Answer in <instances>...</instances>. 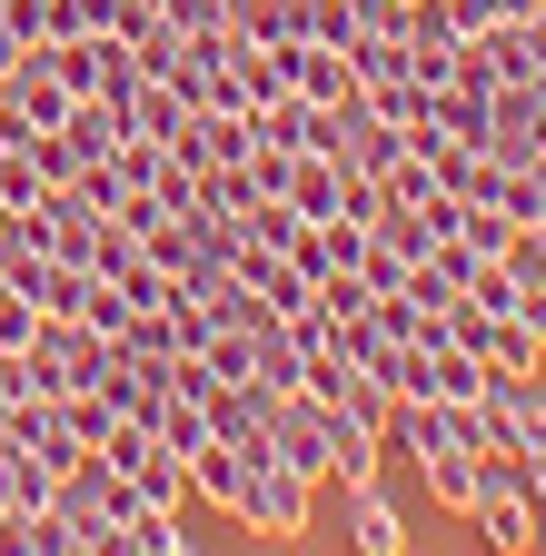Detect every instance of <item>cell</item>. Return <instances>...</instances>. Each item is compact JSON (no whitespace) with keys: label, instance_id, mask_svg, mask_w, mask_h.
<instances>
[{"label":"cell","instance_id":"obj_14","mask_svg":"<svg viewBox=\"0 0 546 556\" xmlns=\"http://www.w3.org/2000/svg\"><path fill=\"white\" fill-rule=\"evenodd\" d=\"M229 30L249 50H279V40H299V0H229Z\"/></svg>","mask_w":546,"mask_h":556},{"label":"cell","instance_id":"obj_18","mask_svg":"<svg viewBox=\"0 0 546 556\" xmlns=\"http://www.w3.org/2000/svg\"><path fill=\"white\" fill-rule=\"evenodd\" d=\"M457 239H467L477 258H507V249H517V208H467Z\"/></svg>","mask_w":546,"mask_h":556},{"label":"cell","instance_id":"obj_23","mask_svg":"<svg viewBox=\"0 0 546 556\" xmlns=\"http://www.w3.org/2000/svg\"><path fill=\"white\" fill-rule=\"evenodd\" d=\"M526 486H536V507H546V447H536V457H526Z\"/></svg>","mask_w":546,"mask_h":556},{"label":"cell","instance_id":"obj_8","mask_svg":"<svg viewBox=\"0 0 546 556\" xmlns=\"http://www.w3.org/2000/svg\"><path fill=\"white\" fill-rule=\"evenodd\" d=\"M189 546H199V536H189V517H179V507H129L110 556H189Z\"/></svg>","mask_w":546,"mask_h":556},{"label":"cell","instance_id":"obj_7","mask_svg":"<svg viewBox=\"0 0 546 556\" xmlns=\"http://www.w3.org/2000/svg\"><path fill=\"white\" fill-rule=\"evenodd\" d=\"M477 536H487L497 556L546 546V507H536V486H517V497H487V507H477Z\"/></svg>","mask_w":546,"mask_h":556},{"label":"cell","instance_id":"obj_6","mask_svg":"<svg viewBox=\"0 0 546 556\" xmlns=\"http://www.w3.org/2000/svg\"><path fill=\"white\" fill-rule=\"evenodd\" d=\"M199 407H209V438H229L239 457L268 447V388H209Z\"/></svg>","mask_w":546,"mask_h":556},{"label":"cell","instance_id":"obj_12","mask_svg":"<svg viewBox=\"0 0 546 556\" xmlns=\"http://www.w3.org/2000/svg\"><path fill=\"white\" fill-rule=\"evenodd\" d=\"M348 90H358V70H348V50H318V40H299V100L338 110Z\"/></svg>","mask_w":546,"mask_h":556},{"label":"cell","instance_id":"obj_15","mask_svg":"<svg viewBox=\"0 0 546 556\" xmlns=\"http://www.w3.org/2000/svg\"><path fill=\"white\" fill-rule=\"evenodd\" d=\"M189 497L199 507H239V447L229 438H209V447L189 457Z\"/></svg>","mask_w":546,"mask_h":556},{"label":"cell","instance_id":"obj_24","mask_svg":"<svg viewBox=\"0 0 546 556\" xmlns=\"http://www.w3.org/2000/svg\"><path fill=\"white\" fill-rule=\"evenodd\" d=\"M536 249H546V219H536Z\"/></svg>","mask_w":546,"mask_h":556},{"label":"cell","instance_id":"obj_1","mask_svg":"<svg viewBox=\"0 0 546 556\" xmlns=\"http://www.w3.org/2000/svg\"><path fill=\"white\" fill-rule=\"evenodd\" d=\"M249 536H308V517H318V477H299L289 457H239V507H229Z\"/></svg>","mask_w":546,"mask_h":556},{"label":"cell","instance_id":"obj_10","mask_svg":"<svg viewBox=\"0 0 546 556\" xmlns=\"http://www.w3.org/2000/svg\"><path fill=\"white\" fill-rule=\"evenodd\" d=\"M348 536H358L368 556H397V546H407V517H397L388 486H348Z\"/></svg>","mask_w":546,"mask_h":556},{"label":"cell","instance_id":"obj_5","mask_svg":"<svg viewBox=\"0 0 546 556\" xmlns=\"http://www.w3.org/2000/svg\"><path fill=\"white\" fill-rule=\"evenodd\" d=\"M90 388H100L119 417H160V407H169V358H140V348H110Z\"/></svg>","mask_w":546,"mask_h":556},{"label":"cell","instance_id":"obj_22","mask_svg":"<svg viewBox=\"0 0 546 556\" xmlns=\"http://www.w3.org/2000/svg\"><path fill=\"white\" fill-rule=\"evenodd\" d=\"M11 60H30V40H21L11 21H0V70H11Z\"/></svg>","mask_w":546,"mask_h":556},{"label":"cell","instance_id":"obj_16","mask_svg":"<svg viewBox=\"0 0 546 556\" xmlns=\"http://www.w3.org/2000/svg\"><path fill=\"white\" fill-rule=\"evenodd\" d=\"M299 40H318V50H358V11H348V0H299Z\"/></svg>","mask_w":546,"mask_h":556},{"label":"cell","instance_id":"obj_21","mask_svg":"<svg viewBox=\"0 0 546 556\" xmlns=\"http://www.w3.org/2000/svg\"><path fill=\"white\" fill-rule=\"evenodd\" d=\"M11 397H30V358H11V348H0V417H11Z\"/></svg>","mask_w":546,"mask_h":556},{"label":"cell","instance_id":"obj_3","mask_svg":"<svg viewBox=\"0 0 546 556\" xmlns=\"http://www.w3.org/2000/svg\"><path fill=\"white\" fill-rule=\"evenodd\" d=\"M477 150L507 160V169L546 160V90L536 80H497V110H487V139H477Z\"/></svg>","mask_w":546,"mask_h":556},{"label":"cell","instance_id":"obj_4","mask_svg":"<svg viewBox=\"0 0 546 556\" xmlns=\"http://www.w3.org/2000/svg\"><path fill=\"white\" fill-rule=\"evenodd\" d=\"M249 150H258V139H249V110H189L169 129V160H189V169H239Z\"/></svg>","mask_w":546,"mask_h":556},{"label":"cell","instance_id":"obj_11","mask_svg":"<svg viewBox=\"0 0 546 556\" xmlns=\"http://www.w3.org/2000/svg\"><path fill=\"white\" fill-rule=\"evenodd\" d=\"M110 50H119V40H40V60H50V80L71 90V100H90V90L110 80Z\"/></svg>","mask_w":546,"mask_h":556},{"label":"cell","instance_id":"obj_17","mask_svg":"<svg viewBox=\"0 0 546 556\" xmlns=\"http://www.w3.org/2000/svg\"><path fill=\"white\" fill-rule=\"evenodd\" d=\"M60 477H71V467H50L40 447H11V507H50Z\"/></svg>","mask_w":546,"mask_h":556},{"label":"cell","instance_id":"obj_20","mask_svg":"<svg viewBox=\"0 0 546 556\" xmlns=\"http://www.w3.org/2000/svg\"><path fill=\"white\" fill-rule=\"evenodd\" d=\"M160 21L179 40H199V30H229V0H160Z\"/></svg>","mask_w":546,"mask_h":556},{"label":"cell","instance_id":"obj_13","mask_svg":"<svg viewBox=\"0 0 546 556\" xmlns=\"http://www.w3.org/2000/svg\"><path fill=\"white\" fill-rule=\"evenodd\" d=\"M418 486H428L447 517H477V447L467 457H418Z\"/></svg>","mask_w":546,"mask_h":556},{"label":"cell","instance_id":"obj_9","mask_svg":"<svg viewBox=\"0 0 546 556\" xmlns=\"http://www.w3.org/2000/svg\"><path fill=\"white\" fill-rule=\"evenodd\" d=\"M90 289H100V278H90L80 258H40V278H30L21 299H30L40 318H80V308H90Z\"/></svg>","mask_w":546,"mask_h":556},{"label":"cell","instance_id":"obj_2","mask_svg":"<svg viewBox=\"0 0 546 556\" xmlns=\"http://www.w3.org/2000/svg\"><path fill=\"white\" fill-rule=\"evenodd\" d=\"M110 348H119V338H90L80 318H40V338L21 348V358H30V388H40V397H80V388L100 378Z\"/></svg>","mask_w":546,"mask_h":556},{"label":"cell","instance_id":"obj_19","mask_svg":"<svg viewBox=\"0 0 546 556\" xmlns=\"http://www.w3.org/2000/svg\"><path fill=\"white\" fill-rule=\"evenodd\" d=\"M507 208H517V229H536V219H546V160L507 169Z\"/></svg>","mask_w":546,"mask_h":556}]
</instances>
